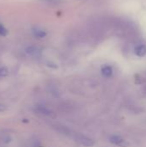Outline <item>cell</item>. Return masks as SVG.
I'll return each mask as SVG.
<instances>
[{"label": "cell", "mask_w": 146, "mask_h": 147, "mask_svg": "<svg viewBox=\"0 0 146 147\" xmlns=\"http://www.w3.org/2000/svg\"><path fill=\"white\" fill-rule=\"evenodd\" d=\"M101 71H102V74L106 78H111L113 76V73H114L112 66H110L108 65H102Z\"/></svg>", "instance_id": "52a82bcc"}, {"label": "cell", "mask_w": 146, "mask_h": 147, "mask_svg": "<svg viewBox=\"0 0 146 147\" xmlns=\"http://www.w3.org/2000/svg\"><path fill=\"white\" fill-rule=\"evenodd\" d=\"M8 33L9 32H8L7 28L2 23H0V36H5L8 34Z\"/></svg>", "instance_id": "30bf717a"}, {"label": "cell", "mask_w": 146, "mask_h": 147, "mask_svg": "<svg viewBox=\"0 0 146 147\" xmlns=\"http://www.w3.org/2000/svg\"><path fill=\"white\" fill-rule=\"evenodd\" d=\"M13 140L12 134L10 133H7L6 130H3L0 132V143L3 145H7L10 143Z\"/></svg>", "instance_id": "5b68a950"}, {"label": "cell", "mask_w": 146, "mask_h": 147, "mask_svg": "<svg viewBox=\"0 0 146 147\" xmlns=\"http://www.w3.org/2000/svg\"><path fill=\"white\" fill-rule=\"evenodd\" d=\"M110 142L117 146L120 147H128L129 146V143L127 142V140H126L125 139L121 138L120 136H117V135H113L110 137Z\"/></svg>", "instance_id": "3957f363"}, {"label": "cell", "mask_w": 146, "mask_h": 147, "mask_svg": "<svg viewBox=\"0 0 146 147\" xmlns=\"http://www.w3.org/2000/svg\"><path fill=\"white\" fill-rule=\"evenodd\" d=\"M4 110H5V106H4L3 103L0 102V112H3V111H4Z\"/></svg>", "instance_id": "7c38bea8"}, {"label": "cell", "mask_w": 146, "mask_h": 147, "mask_svg": "<svg viewBox=\"0 0 146 147\" xmlns=\"http://www.w3.org/2000/svg\"><path fill=\"white\" fill-rule=\"evenodd\" d=\"M24 52L27 55L33 58H39L41 55V49L37 46H28L25 47Z\"/></svg>", "instance_id": "7a4b0ae2"}, {"label": "cell", "mask_w": 146, "mask_h": 147, "mask_svg": "<svg viewBox=\"0 0 146 147\" xmlns=\"http://www.w3.org/2000/svg\"><path fill=\"white\" fill-rule=\"evenodd\" d=\"M75 140L79 145L84 147H91L95 144V142L91 139H89L87 136H84L83 134H77L75 135Z\"/></svg>", "instance_id": "6da1fadb"}, {"label": "cell", "mask_w": 146, "mask_h": 147, "mask_svg": "<svg viewBox=\"0 0 146 147\" xmlns=\"http://www.w3.org/2000/svg\"><path fill=\"white\" fill-rule=\"evenodd\" d=\"M40 1L49 5H58L63 3V0H40Z\"/></svg>", "instance_id": "9c48e42d"}, {"label": "cell", "mask_w": 146, "mask_h": 147, "mask_svg": "<svg viewBox=\"0 0 146 147\" xmlns=\"http://www.w3.org/2000/svg\"><path fill=\"white\" fill-rule=\"evenodd\" d=\"M34 111L36 114H40V115H42L45 116H52L53 115L52 110H50L48 108H46V106H43V105H35L34 107Z\"/></svg>", "instance_id": "277c9868"}, {"label": "cell", "mask_w": 146, "mask_h": 147, "mask_svg": "<svg viewBox=\"0 0 146 147\" xmlns=\"http://www.w3.org/2000/svg\"><path fill=\"white\" fill-rule=\"evenodd\" d=\"M32 33L38 39H42V38H44V37H46L47 35L46 31H45L41 28H38V27H34L32 28Z\"/></svg>", "instance_id": "8992f818"}, {"label": "cell", "mask_w": 146, "mask_h": 147, "mask_svg": "<svg viewBox=\"0 0 146 147\" xmlns=\"http://www.w3.org/2000/svg\"><path fill=\"white\" fill-rule=\"evenodd\" d=\"M8 69L6 67H0V78H3L6 77L8 75Z\"/></svg>", "instance_id": "8fae6325"}, {"label": "cell", "mask_w": 146, "mask_h": 147, "mask_svg": "<svg viewBox=\"0 0 146 147\" xmlns=\"http://www.w3.org/2000/svg\"><path fill=\"white\" fill-rule=\"evenodd\" d=\"M134 53L139 57H144L146 55V46L140 44L134 48Z\"/></svg>", "instance_id": "ba28073f"}]
</instances>
